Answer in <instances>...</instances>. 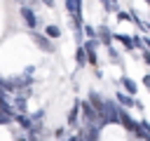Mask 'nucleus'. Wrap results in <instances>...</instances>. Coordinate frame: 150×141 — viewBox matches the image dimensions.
I'll list each match as a JSON object with an SVG mask.
<instances>
[{"label": "nucleus", "instance_id": "nucleus-1", "mask_svg": "<svg viewBox=\"0 0 150 141\" xmlns=\"http://www.w3.org/2000/svg\"><path fill=\"white\" fill-rule=\"evenodd\" d=\"M30 40H33V45L38 47V49H42V52H54V45H52V40L45 35V33H38V31H30Z\"/></svg>", "mask_w": 150, "mask_h": 141}, {"label": "nucleus", "instance_id": "nucleus-2", "mask_svg": "<svg viewBox=\"0 0 150 141\" xmlns=\"http://www.w3.org/2000/svg\"><path fill=\"white\" fill-rule=\"evenodd\" d=\"M19 14H21V19H23V24L30 28V31H35L38 28V24H40V16L35 14V9H30V7H19Z\"/></svg>", "mask_w": 150, "mask_h": 141}, {"label": "nucleus", "instance_id": "nucleus-3", "mask_svg": "<svg viewBox=\"0 0 150 141\" xmlns=\"http://www.w3.org/2000/svg\"><path fill=\"white\" fill-rule=\"evenodd\" d=\"M117 122L124 127V129H129V132H136L138 129V122L131 118V113L129 110H124V108H120V113H117Z\"/></svg>", "mask_w": 150, "mask_h": 141}, {"label": "nucleus", "instance_id": "nucleus-4", "mask_svg": "<svg viewBox=\"0 0 150 141\" xmlns=\"http://www.w3.org/2000/svg\"><path fill=\"white\" fill-rule=\"evenodd\" d=\"M96 40H101L105 47H110V45H112V33H110V28H108L105 24L96 28Z\"/></svg>", "mask_w": 150, "mask_h": 141}, {"label": "nucleus", "instance_id": "nucleus-5", "mask_svg": "<svg viewBox=\"0 0 150 141\" xmlns=\"http://www.w3.org/2000/svg\"><path fill=\"white\" fill-rule=\"evenodd\" d=\"M115 103H117L120 108L129 110V108L136 103V99H134V96H129V94H124V92H117V94H115Z\"/></svg>", "mask_w": 150, "mask_h": 141}, {"label": "nucleus", "instance_id": "nucleus-6", "mask_svg": "<svg viewBox=\"0 0 150 141\" xmlns=\"http://www.w3.org/2000/svg\"><path fill=\"white\" fill-rule=\"evenodd\" d=\"M120 85L124 87V94H129V96H136V92H138V85L129 78V75H122L120 78Z\"/></svg>", "mask_w": 150, "mask_h": 141}, {"label": "nucleus", "instance_id": "nucleus-7", "mask_svg": "<svg viewBox=\"0 0 150 141\" xmlns=\"http://www.w3.org/2000/svg\"><path fill=\"white\" fill-rule=\"evenodd\" d=\"M66 9L70 16H82V0H66Z\"/></svg>", "mask_w": 150, "mask_h": 141}, {"label": "nucleus", "instance_id": "nucleus-8", "mask_svg": "<svg viewBox=\"0 0 150 141\" xmlns=\"http://www.w3.org/2000/svg\"><path fill=\"white\" fill-rule=\"evenodd\" d=\"M12 122H16V125H21L23 129H30V127H33V122H30V118H28L26 113H14V118H12Z\"/></svg>", "mask_w": 150, "mask_h": 141}, {"label": "nucleus", "instance_id": "nucleus-9", "mask_svg": "<svg viewBox=\"0 0 150 141\" xmlns=\"http://www.w3.org/2000/svg\"><path fill=\"white\" fill-rule=\"evenodd\" d=\"M112 40H120L127 49H134V38H129L127 33H112Z\"/></svg>", "mask_w": 150, "mask_h": 141}, {"label": "nucleus", "instance_id": "nucleus-10", "mask_svg": "<svg viewBox=\"0 0 150 141\" xmlns=\"http://www.w3.org/2000/svg\"><path fill=\"white\" fill-rule=\"evenodd\" d=\"M77 120H80V106H77V101H75V106H73L70 113H68V127H75Z\"/></svg>", "mask_w": 150, "mask_h": 141}, {"label": "nucleus", "instance_id": "nucleus-11", "mask_svg": "<svg viewBox=\"0 0 150 141\" xmlns=\"http://www.w3.org/2000/svg\"><path fill=\"white\" fill-rule=\"evenodd\" d=\"M45 35H47L49 40H54V38H59V35H61V28H59V26H54V24H49V26H45Z\"/></svg>", "mask_w": 150, "mask_h": 141}, {"label": "nucleus", "instance_id": "nucleus-12", "mask_svg": "<svg viewBox=\"0 0 150 141\" xmlns=\"http://www.w3.org/2000/svg\"><path fill=\"white\" fill-rule=\"evenodd\" d=\"M75 61H77V66H84V63H87V56H84V49H82V47L75 49Z\"/></svg>", "mask_w": 150, "mask_h": 141}, {"label": "nucleus", "instance_id": "nucleus-13", "mask_svg": "<svg viewBox=\"0 0 150 141\" xmlns=\"http://www.w3.org/2000/svg\"><path fill=\"white\" fill-rule=\"evenodd\" d=\"M108 56H110V61H112V63H120V52H117L112 45L108 47Z\"/></svg>", "mask_w": 150, "mask_h": 141}, {"label": "nucleus", "instance_id": "nucleus-14", "mask_svg": "<svg viewBox=\"0 0 150 141\" xmlns=\"http://www.w3.org/2000/svg\"><path fill=\"white\" fill-rule=\"evenodd\" d=\"M82 35H87L89 40H96V31L91 26H82Z\"/></svg>", "mask_w": 150, "mask_h": 141}, {"label": "nucleus", "instance_id": "nucleus-15", "mask_svg": "<svg viewBox=\"0 0 150 141\" xmlns=\"http://www.w3.org/2000/svg\"><path fill=\"white\" fill-rule=\"evenodd\" d=\"M73 38H75V42L82 45V38H84V35H82V28H75V31H73Z\"/></svg>", "mask_w": 150, "mask_h": 141}, {"label": "nucleus", "instance_id": "nucleus-16", "mask_svg": "<svg viewBox=\"0 0 150 141\" xmlns=\"http://www.w3.org/2000/svg\"><path fill=\"white\" fill-rule=\"evenodd\" d=\"M14 2H19V5H23V7H30V9H33V5H35L38 0H14Z\"/></svg>", "mask_w": 150, "mask_h": 141}, {"label": "nucleus", "instance_id": "nucleus-17", "mask_svg": "<svg viewBox=\"0 0 150 141\" xmlns=\"http://www.w3.org/2000/svg\"><path fill=\"white\" fill-rule=\"evenodd\" d=\"M38 2H42L45 7H49V9H54L56 7V0H38Z\"/></svg>", "mask_w": 150, "mask_h": 141}, {"label": "nucleus", "instance_id": "nucleus-18", "mask_svg": "<svg viewBox=\"0 0 150 141\" xmlns=\"http://www.w3.org/2000/svg\"><path fill=\"white\" fill-rule=\"evenodd\" d=\"M9 122H12V118L5 115V113H0V125H9Z\"/></svg>", "mask_w": 150, "mask_h": 141}, {"label": "nucleus", "instance_id": "nucleus-19", "mask_svg": "<svg viewBox=\"0 0 150 141\" xmlns=\"http://www.w3.org/2000/svg\"><path fill=\"white\" fill-rule=\"evenodd\" d=\"M54 136L61 139V136H63V127H56V129H54Z\"/></svg>", "mask_w": 150, "mask_h": 141}, {"label": "nucleus", "instance_id": "nucleus-20", "mask_svg": "<svg viewBox=\"0 0 150 141\" xmlns=\"http://www.w3.org/2000/svg\"><path fill=\"white\" fill-rule=\"evenodd\" d=\"M143 85H145V87H150V75H148V73L143 75Z\"/></svg>", "mask_w": 150, "mask_h": 141}, {"label": "nucleus", "instance_id": "nucleus-21", "mask_svg": "<svg viewBox=\"0 0 150 141\" xmlns=\"http://www.w3.org/2000/svg\"><path fill=\"white\" fill-rule=\"evenodd\" d=\"M66 141H80V136H70V139H66Z\"/></svg>", "mask_w": 150, "mask_h": 141}, {"label": "nucleus", "instance_id": "nucleus-22", "mask_svg": "<svg viewBox=\"0 0 150 141\" xmlns=\"http://www.w3.org/2000/svg\"><path fill=\"white\" fill-rule=\"evenodd\" d=\"M16 141H26V139H23V136H19V139H16Z\"/></svg>", "mask_w": 150, "mask_h": 141}, {"label": "nucleus", "instance_id": "nucleus-23", "mask_svg": "<svg viewBox=\"0 0 150 141\" xmlns=\"http://www.w3.org/2000/svg\"><path fill=\"white\" fill-rule=\"evenodd\" d=\"M143 2H150V0H143Z\"/></svg>", "mask_w": 150, "mask_h": 141}, {"label": "nucleus", "instance_id": "nucleus-24", "mask_svg": "<svg viewBox=\"0 0 150 141\" xmlns=\"http://www.w3.org/2000/svg\"><path fill=\"white\" fill-rule=\"evenodd\" d=\"M110 2H117V0H110Z\"/></svg>", "mask_w": 150, "mask_h": 141}]
</instances>
